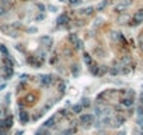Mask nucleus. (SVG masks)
<instances>
[{
	"label": "nucleus",
	"instance_id": "f03ea898",
	"mask_svg": "<svg viewBox=\"0 0 143 135\" xmlns=\"http://www.w3.org/2000/svg\"><path fill=\"white\" fill-rule=\"evenodd\" d=\"M108 124H111V118H109L108 115H104V117H100V118L97 120L95 127H97V128H103V127H107Z\"/></svg>",
	"mask_w": 143,
	"mask_h": 135
},
{
	"label": "nucleus",
	"instance_id": "20e7f679",
	"mask_svg": "<svg viewBox=\"0 0 143 135\" xmlns=\"http://www.w3.org/2000/svg\"><path fill=\"white\" fill-rule=\"evenodd\" d=\"M80 122L81 124H84V125H87V124H93L94 122V115L93 114H83L81 117H80Z\"/></svg>",
	"mask_w": 143,
	"mask_h": 135
},
{
	"label": "nucleus",
	"instance_id": "c85d7f7f",
	"mask_svg": "<svg viewBox=\"0 0 143 135\" xmlns=\"http://www.w3.org/2000/svg\"><path fill=\"white\" fill-rule=\"evenodd\" d=\"M140 114H142V115H143V113H140Z\"/></svg>",
	"mask_w": 143,
	"mask_h": 135
},
{
	"label": "nucleus",
	"instance_id": "4be33fe9",
	"mask_svg": "<svg viewBox=\"0 0 143 135\" xmlns=\"http://www.w3.org/2000/svg\"><path fill=\"white\" fill-rule=\"evenodd\" d=\"M80 2H81V0H69V4L70 6H77V4H80Z\"/></svg>",
	"mask_w": 143,
	"mask_h": 135
},
{
	"label": "nucleus",
	"instance_id": "4468645a",
	"mask_svg": "<svg viewBox=\"0 0 143 135\" xmlns=\"http://www.w3.org/2000/svg\"><path fill=\"white\" fill-rule=\"evenodd\" d=\"M41 41H42L44 44H46V47H50V45H52V38L50 37H42Z\"/></svg>",
	"mask_w": 143,
	"mask_h": 135
},
{
	"label": "nucleus",
	"instance_id": "0eeeda50",
	"mask_svg": "<svg viewBox=\"0 0 143 135\" xmlns=\"http://www.w3.org/2000/svg\"><path fill=\"white\" fill-rule=\"evenodd\" d=\"M18 118H20V122L21 124H27V122L29 121V115L27 111H20L18 113Z\"/></svg>",
	"mask_w": 143,
	"mask_h": 135
},
{
	"label": "nucleus",
	"instance_id": "39448f33",
	"mask_svg": "<svg viewBox=\"0 0 143 135\" xmlns=\"http://www.w3.org/2000/svg\"><path fill=\"white\" fill-rule=\"evenodd\" d=\"M94 113L97 114L98 117H104V115H108L109 113V109L108 107H104V106H97L94 110Z\"/></svg>",
	"mask_w": 143,
	"mask_h": 135
},
{
	"label": "nucleus",
	"instance_id": "1a4fd4ad",
	"mask_svg": "<svg viewBox=\"0 0 143 135\" xmlns=\"http://www.w3.org/2000/svg\"><path fill=\"white\" fill-rule=\"evenodd\" d=\"M56 23L60 24V25H62V24H66V23H69V17H67L66 14H62V16L58 19V21H56Z\"/></svg>",
	"mask_w": 143,
	"mask_h": 135
},
{
	"label": "nucleus",
	"instance_id": "c756f323",
	"mask_svg": "<svg viewBox=\"0 0 143 135\" xmlns=\"http://www.w3.org/2000/svg\"><path fill=\"white\" fill-rule=\"evenodd\" d=\"M142 135H143V132H142Z\"/></svg>",
	"mask_w": 143,
	"mask_h": 135
},
{
	"label": "nucleus",
	"instance_id": "7ed1b4c3",
	"mask_svg": "<svg viewBox=\"0 0 143 135\" xmlns=\"http://www.w3.org/2000/svg\"><path fill=\"white\" fill-rule=\"evenodd\" d=\"M0 30H2L4 34L10 35V37H17V31H16V28H14L13 25H2Z\"/></svg>",
	"mask_w": 143,
	"mask_h": 135
},
{
	"label": "nucleus",
	"instance_id": "9d476101",
	"mask_svg": "<svg viewBox=\"0 0 143 135\" xmlns=\"http://www.w3.org/2000/svg\"><path fill=\"white\" fill-rule=\"evenodd\" d=\"M84 64L87 65L88 68H90L91 65L94 64V62H93V59H91V55H88V53H84Z\"/></svg>",
	"mask_w": 143,
	"mask_h": 135
},
{
	"label": "nucleus",
	"instance_id": "a878e982",
	"mask_svg": "<svg viewBox=\"0 0 143 135\" xmlns=\"http://www.w3.org/2000/svg\"><path fill=\"white\" fill-rule=\"evenodd\" d=\"M6 13V10H4V7H3V6H0V17L3 16V14Z\"/></svg>",
	"mask_w": 143,
	"mask_h": 135
},
{
	"label": "nucleus",
	"instance_id": "2eb2a0df",
	"mask_svg": "<svg viewBox=\"0 0 143 135\" xmlns=\"http://www.w3.org/2000/svg\"><path fill=\"white\" fill-rule=\"evenodd\" d=\"M69 41L72 44H76L77 41H79V37H77V34H70L69 35Z\"/></svg>",
	"mask_w": 143,
	"mask_h": 135
},
{
	"label": "nucleus",
	"instance_id": "6e6552de",
	"mask_svg": "<svg viewBox=\"0 0 143 135\" xmlns=\"http://www.w3.org/2000/svg\"><path fill=\"white\" fill-rule=\"evenodd\" d=\"M121 104L124 107H132L133 106V98L132 97H124V98H121Z\"/></svg>",
	"mask_w": 143,
	"mask_h": 135
},
{
	"label": "nucleus",
	"instance_id": "bb28decb",
	"mask_svg": "<svg viewBox=\"0 0 143 135\" xmlns=\"http://www.w3.org/2000/svg\"><path fill=\"white\" fill-rule=\"evenodd\" d=\"M49 10H50V11H56V7H53V6H50V7H49Z\"/></svg>",
	"mask_w": 143,
	"mask_h": 135
},
{
	"label": "nucleus",
	"instance_id": "f257e3e1",
	"mask_svg": "<svg viewBox=\"0 0 143 135\" xmlns=\"http://www.w3.org/2000/svg\"><path fill=\"white\" fill-rule=\"evenodd\" d=\"M140 23H143V8H140V10H138L135 14H133L132 17V23L133 25H139Z\"/></svg>",
	"mask_w": 143,
	"mask_h": 135
},
{
	"label": "nucleus",
	"instance_id": "cd10ccee",
	"mask_svg": "<svg viewBox=\"0 0 143 135\" xmlns=\"http://www.w3.org/2000/svg\"><path fill=\"white\" fill-rule=\"evenodd\" d=\"M142 107H143V97H142Z\"/></svg>",
	"mask_w": 143,
	"mask_h": 135
},
{
	"label": "nucleus",
	"instance_id": "dca6fc26",
	"mask_svg": "<svg viewBox=\"0 0 143 135\" xmlns=\"http://www.w3.org/2000/svg\"><path fill=\"white\" fill-rule=\"evenodd\" d=\"M128 6H129V2H125V3H121V4H119V6H117V10L119 11V10H125V8H126L128 7Z\"/></svg>",
	"mask_w": 143,
	"mask_h": 135
},
{
	"label": "nucleus",
	"instance_id": "9b49d317",
	"mask_svg": "<svg viewBox=\"0 0 143 135\" xmlns=\"http://www.w3.org/2000/svg\"><path fill=\"white\" fill-rule=\"evenodd\" d=\"M115 124H114V127H119V125H122V124H124V122H125V118H124V117H121V115H118L117 117V118H115Z\"/></svg>",
	"mask_w": 143,
	"mask_h": 135
},
{
	"label": "nucleus",
	"instance_id": "aec40b11",
	"mask_svg": "<svg viewBox=\"0 0 143 135\" xmlns=\"http://www.w3.org/2000/svg\"><path fill=\"white\" fill-rule=\"evenodd\" d=\"M74 132H76V130H74V128H69V130L63 131V135H72V134H74Z\"/></svg>",
	"mask_w": 143,
	"mask_h": 135
},
{
	"label": "nucleus",
	"instance_id": "a211bd4d",
	"mask_svg": "<svg viewBox=\"0 0 143 135\" xmlns=\"http://www.w3.org/2000/svg\"><path fill=\"white\" fill-rule=\"evenodd\" d=\"M93 10H94L93 7H87V8H83L81 13H83V14H87V16H90V14L93 13Z\"/></svg>",
	"mask_w": 143,
	"mask_h": 135
},
{
	"label": "nucleus",
	"instance_id": "423d86ee",
	"mask_svg": "<svg viewBox=\"0 0 143 135\" xmlns=\"http://www.w3.org/2000/svg\"><path fill=\"white\" fill-rule=\"evenodd\" d=\"M53 82V77L50 76V75H44V76H41V85L42 86H49L50 83Z\"/></svg>",
	"mask_w": 143,
	"mask_h": 135
},
{
	"label": "nucleus",
	"instance_id": "f8f14e48",
	"mask_svg": "<svg viewBox=\"0 0 143 135\" xmlns=\"http://www.w3.org/2000/svg\"><path fill=\"white\" fill-rule=\"evenodd\" d=\"M83 109H84V107H83L80 103H79V104H74V106H73V111H74V114H80V113L83 111Z\"/></svg>",
	"mask_w": 143,
	"mask_h": 135
},
{
	"label": "nucleus",
	"instance_id": "6ab92c4d",
	"mask_svg": "<svg viewBox=\"0 0 143 135\" xmlns=\"http://www.w3.org/2000/svg\"><path fill=\"white\" fill-rule=\"evenodd\" d=\"M53 124H55V118L52 117V118H49V120H48V121H46L44 125H45V127H52Z\"/></svg>",
	"mask_w": 143,
	"mask_h": 135
},
{
	"label": "nucleus",
	"instance_id": "412c9836",
	"mask_svg": "<svg viewBox=\"0 0 143 135\" xmlns=\"http://www.w3.org/2000/svg\"><path fill=\"white\" fill-rule=\"evenodd\" d=\"M83 103H80V104H81V106L83 107H88V106H90V100H86V98H83Z\"/></svg>",
	"mask_w": 143,
	"mask_h": 135
},
{
	"label": "nucleus",
	"instance_id": "393cba45",
	"mask_svg": "<svg viewBox=\"0 0 143 135\" xmlns=\"http://www.w3.org/2000/svg\"><path fill=\"white\" fill-rule=\"evenodd\" d=\"M122 62H124V64H129V62H130V58H129V56H126V58L122 59Z\"/></svg>",
	"mask_w": 143,
	"mask_h": 135
},
{
	"label": "nucleus",
	"instance_id": "5701e85b",
	"mask_svg": "<svg viewBox=\"0 0 143 135\" xmlns=\"http://www.w3.org/2000/svg\"><path fill=\"white\" fill-rule=\"evenodd\" d=\"M139 45H140V48H142V51H143V34L139 37Z\"/></svg>",
	"mask_w": 143,
	"mask_h": 135
},
{
	"label": "nucleus",
	"instance_id": "ddd939ff",
	"mask_svg": "<svg viewBox=\"0 0 143 135\" xmlns=\"http://www.w3.org/2000/svg\"><path fill=\"white\" fill-rule=\"evenodd\" d=\"M11 125H13V118L7 117V118L4 120V128H11Z\"/></svg>",
	"mask_w": 143,
	"mask_h": 135
},
{
	"label": "nucleus",
	"instance_id": "f3484780",
	"mask_svg": "<svg viewBox=\"0 0 143 135\" xmlns=\"http://www.w3.org/2000/svg\"><path fill=\"white\" fill-rule=\"evenodd\" d=\"M0 52H2L4 56H8V49H7L6 45H0Z\"/></svg>",
	"mask_w": 143,
	"mask_h": 135
},
{
	"label": "nucleus",
	"instance_id": "b1692460",
	"mask_svg": "<svg viewBox=\"0 0 143 135\" xmlns=\"http://www.w3.org/2000/svg\"><path fill=\"white\" fill-rule=\"evenodd\" d=\"M34 96H31V94H29V96H27V100H28V103H32V100H34Z\"/></svg>",
	"mask_w": 143,
	"mask_h": 135
}]
</instances>
